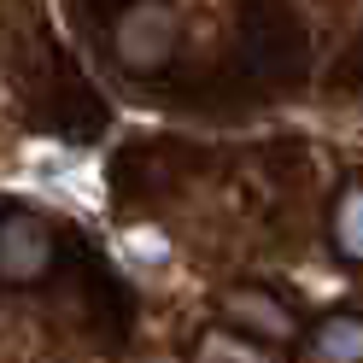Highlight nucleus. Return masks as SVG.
<instances>
[{"label": "nucleus", "instance_id": "1", "mask_svg": "<svg viewBox=\"0 0 363 363\" xmlns=\"http://www.w3.org/2000/svg\"><path fill=\"white\" fill-rule=\"evenodd\" d=\"M170 41H176V18H170V6H158V0H141V6L118 24V53L135 71H152L158 59H170Z\"/></svg>", "mask_w": 363, "mask_h": 363}, {"label": "nucleus", "instance_id": "3", "mask_svg": "<svg viewBox=\"0 0 363 363\" xmlns=\"http://www.w3.org/2000/svg\"><path fill=\"white\" fill-rule=\"evenodd\" d=\"M316 357H323V363H363V323H357V316H334V323H323V334H316Z\"/></svg>", "mask_w": 363, "mask_h": 363}, {"label": "nucleus", "instance_id": "4", "mask_svg": "<svg viewBox=\"0 0 363 363\" xmlns=\"http://www.w3.org/2000/svg\"><path fill=\"white\" fill-rule=\"evenodd\" d=\"M229 311L240 316V323H252V328H269L276 340H287V334H293V316H287L281 305L258 299V293H235V299H229Z\"/></svg>", "mask_w": 363, "mask_h": 363}, {"label": "nucleus", "instance_id": "2", "mask_svg": "<svg viewBox=\"0 0 363 363\" xmlns=\"http://www.w3.org/2000/svg\"><path fill=\"white\" fill-rule=\"evenodd\" d=\"M48 258H53V235L35 217H6L0 223V276L30 281V276L48 269Z\"/></svg>", "mask_w": 363, "mask_h": 363}, {"label": "nucleus", "instance_id": "5", "mask_svg": "<svg viewBox=\"0 0 363 363\" xmlns=\"http://www.w3.org/2000/svg\"><path fill=\"white\" fill-rule=\"evenodd\" d=\"M334 235H340V252H346V258H363V188H352L346 199H340Z\"/></svg>", "mask_w": 363, "mask_h": 363}]
</instances>
